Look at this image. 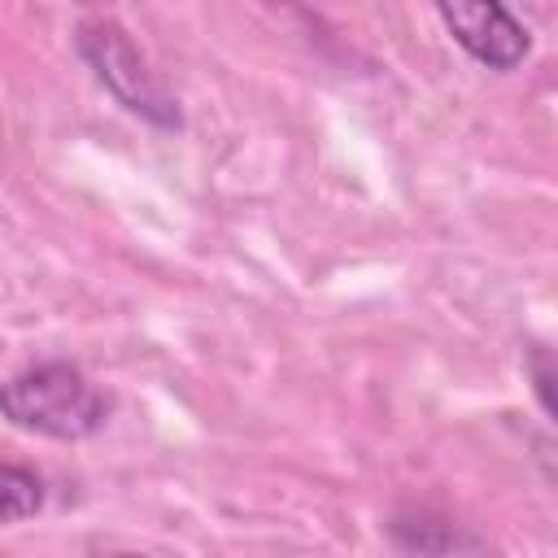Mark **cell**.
<instances>
[{
	"mask_svg": "<svg viewBox=\"0 0 558 558\" xmlns=\"http://www.w3.org/2000/svg\"><path fill=\"white\" fill-rule=\"evenodd\" d=\"M109 410V392L65 357L35 362L0 384V418L48 440H87L105 432Z\"/></svg>",
	"mask_w": 558,
	"mask_h": 558,
	"instance_id": "6da1fadb",
	"label": "cell"
},
{
	"mask_svg": "<svg viewBox=\"0 0 558 558\" xmlns=\"http://www.w3.org/2000/svg\"><path fill=\"white\" fill-rule=\"evenodd\" d=\"M74 48L78 57L92 65L96 83L135 118L153 122V126H179V105L174 96L161 87V78L148 70L144 52L135 48V39L126 35L122 22L113 17H83L74 31Z\"/></svg>",
	"mask_w": 558,
	"mask_h": 558,
	"instance_id": "7a4b0ae2",
	"label": "cell"
},
{
	"mask_svg": "<svg viewBox=\"0 0 558 558\" xmlns=\"http://www.w3.org/2000/svg\"><path fill=\"white\" fill-rule=\"evenodd\" d=\"M432 9L440 13L453 44L493 74L519 70L532 52V35L506 0H432Z\"/></svg>",
	"mask_w": 558,
	"mask_h": 558,
	"instance_id": "3957f363",
	"label": "cell"
},
{
	"mask_svg": "<svg viewBox=\"0 0 558 558\" xmlns=\"http://www.w3.org/2000/svg\"><path fill=\"white\" fill-rule=\"evenodd\" d=\"M39 510H44V480L22 462L0 458V527L22 523Z\"/></svg>",
	"mask_w": 558,
	"mask_h": 558,
	"instance_id": "277c9868",
	"label": "cell"
},
{
	"mask_svg": "<svg viewBox=\"0 0 558 558\" xmlns=\"http://www.w3.org/2000/svg\"><path fill=\"white\" fill-rule=\"evenodd\" d=\"M532 375H536V397H541V410L549 414L554 401H549V353L545 349H532Z\"/></svg>",
	"mask_w": 558,
	"mask_h": 558,
	"instance_id": "5b68a950",
	"label": "cell"
},
{
	"mask_svg": "<svg viewBox=\"0 0 558 558\" xmlns=\"http://www.w3.org/2000/svg\"><path fill=\"white\" fill-rule=\"evenodd\" d=\"M74 4H92V9H100V4H109V0H74Z\"/></svg>",
	"mask_w": 558,
	"mask_h": 558,
	"instance_id": "8992f818",
	"label": "cell"
}]
</instances>
